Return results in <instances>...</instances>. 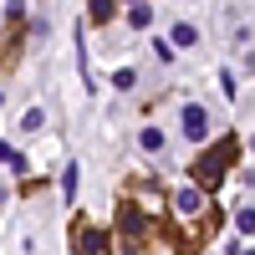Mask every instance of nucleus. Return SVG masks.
Wrapping results in <instances>:
<instances>
[{
	"label": "nucleus",
	"mask_w": 255,
	"mask_h": 255,
	"mask_svg": "<svg viewBox=\"0 0 255 255\" xmlns=\"http://www.w3.org/2000/svg\"><path fill=\"white\" fill-rule=\"evenodd\" d=\"M194 26H189V20H179V26H174V36H168V41H174V46H194Z\"/></svg>",
	"instance_id": "nucleus-9"
},
{
	"label": "nucleus",
	"mask_w": 255,
	"mask_h": 255,
	"mask_svg": "<svg viewBox=\"0 0 255 255\" xmlns=\"http://www.w3.org/2000/svg\"><path fill=\"white\" fill-rule=\"evenodd\" d=\"M118 245L123 255H153V215H143L133 199L118 209Z\"/></svg>",
	"instance_id": "nucleus-1"
},
{
	"label": "nucleus",
	"mask_w": 255,
	"mask_h": 255,
	"mask_svg": "<svg viewBox=\"0 0 255 255\" xmlns=\"http://www.w3.org/2000/svg\"><path fill=\"white\" fill-rule=\"evenodd\" d=\"M113 82H118V87H123V92H133V87H138V77H133V72H128V67H123V72H118Z\"/></svg>",
	"instance_id": "nucleus-14"
},
{
	"label": "nucleus",
	"mask_w": 255,
	"mask_h": 255,
	"mask_svg": "<svg viewBox=\"0 0 255 255\" xmlns=\"http://www.w3.org/2000/svg\"><path fill=\"white\" fill-rule=\"evenodd\" d=\"M128 15H133V26H138V31L148 26V20H153V10H148V5H133V10H128Z\"/></svg>",
	"instance_id": "nucleus-13"
},
{
	"label": "nucleus",
	"mask_w": 255,
	"mask_h": 255,
	"mask_svg": "<svg viewBox=\"0 0 255 255\" xmlns=\"http://www.w3.org/2000/svg\"><path fill=\"white\" fill-rule=\"evenodd\" d=\"M240 230H245V235H255V209H240V220H235Z\"/></svg>",
	"instance_id": "nucleus-15"
},
{
	"label": "nucleus",
	"mask_w": 255,
	"mask_h": 255,
	"mask_svg": "<svg viewBox=\"0 0 255 255\" xmlns=\"http://www.w3.org/2000/svg\"><path fill=\"white\" fill-rule=\"evenodd\" d=\"M240 255H255V250H240Z\"/></svg>",
	"instance_id": "nucleus-16"
},
{
	"label": "nucleus",
	"mask_w": 255,
	"mask_h": 255,
	"mask_svg": "<svg viewBox=\"0 0 255 255\" xmlns=\"http://www.w3.org/2000/svg\"><path fill=\"white\" fill-rule=\"evenodd\" d=\"M87 15H92V26H108L118 15V0H87Z\"/></svg>",
	"instance_id": "nucleus-7"
},
{
	"label": "nucleus",
	"mask_w": 255,
	"mask_h": 255,
	"mask_svg": "<svg viewBox=\"0 0 255 255\" xmlns=\"http://www.w3.org/2000/svg\"><path fill=\"white\" fill-rule=\"evenodd\" d=\"M133 5H138V0H133Z\"/></svg>",
	"instance_id": "nucleus-18"
},
{
	"label": "nucleus",
	"mask_w": 255,
	"mask_h": 255,
	"mask_svg": "<svg viewBox=\"0 0 255 255\" xmlns=\"http://www.w3.org/2000/svg\"><path fill=\"white\" fill-rule=\"evenodd\" d=\"M61 194H67V199H77V163H67V168H61Z\"/></svg>",
	"instance_id": "nucleus-10"
},
{
	"label": "nucleus",
	"mask_w": 255,
	"mask_h": 255,
	"mask_svg": "<svg viewBox=\"0 0 255 255\" xmlns=\"http://www.w3.org/2000/svg\"><path fill=\"white\" fill-rule=\"evenodd\" d=\"M250 148H255V138H250Z\"/></svg>",
	"instance_id": "nucleus-17"
},
{
	"label": "nucleus",
	"mask_w": 255,
	"mask_h": 255,
	"mask_svg": "<svg viewBox=\"0 0 255 255\" xmlns=\"http://www.w3.org/2000/svg\"><path fill=\"white\" fill-rule=\"evenodd\" d=\"M235 158H240V138H220L209 153H199V158H194V168H189V174H194V184H199V189H220V184H225V174L235 168Z\"/></svg>",
	"instance_id": "nucleus-2"
},
{
	"label": "nucleus",
	"mask_w": 255,
	"mask_h": 255,
	"mask_svg": "<svg viewBox=\"0 0 255 255\" xmlns=\"http://www.w3.org/2000/svg\"><path fill=\"white\" fill-rule=\"evenodd\" d=\"M72 245H77V255H108V235L102 230H92V220H72Z\"/></svg>",
	"instance_id": "nucleus-3"
},
{
	"label": "nucleus",
	"mask_w": 255,
	"mask_h": 255,
	"mask_svg": "<svg viewBox=\"0 0 255 255\" xmlns=\"http://www.w3.org/2000/svg\"><path fill=\"white\" fill-rule=\"evenodd\" d=\"M20 128H26V133H41V128H46V113H41V108H31L26 118H20Z\"/></svg>",
	"instance_id": "nucleus-12"
},
{
	"label": "nucleus",
	"mask_w": 255,
	"mask_h": 255,
	"mask_svg": "<svg viewBox=\"0 0 255 255\" xmlns=\"http://www.w3.org/2000/svg\"><path fill=\"white\" fill-rule=\"evenodd\" d=\"M138 143L148 148V153H158V148H163V133H158V128H143V133H138Z\"/></svg>",
	"instance_id": "nucleus-11"
},
{
	"label": "nucleus",
	"mask_w": 255,
	"mask_h": 255,
	"mask_svg": "<svg viewBox=\"0 0 255 255\" xmlns=\"http://www.w3.org/2000/svg\"><path fill=\"white\" fill-rule=\"evenodd\" d=\"M179 133H184V138H194V143L209 133V113L199 108V102H189V108L179 113Z\"/></svg>",
	"instance_id": "nucleus-5"
},
{
	"label": "nucleus",
	"mask_w": 255,
	"mask_h": 255,
	"mask_svg": "<svg viewBox=\"0 0 255 255\" xmlns=\"http://www.w3.org/2000/svg\"><path fill=\"white\" fill-rule=\"evenodd\" d=\"M174 209H179L184 220H199V215H204V194H199V184L179 189V194H174Z\"/></svg>",
	"instance_id": "nucleus-6"
},
{
	"label": "nucleus",
	"mask_w": 255,
	"mask_h": 255,
	"mask_svg": "<svg viewBox=\"0 0 255 255\" xmlns=\"http://www.w3.org/2000/svg\"><path fill=\"white\" fill-rule=\"evenodd\" d=\"M0 158L10 163V174H20V168H26V153H20V148H10V143H0Z\"/></svg>",
	"instance_id": "nucleus-8"
},
{
	"label": "nucleus",
	"mask_w": 255,
	"mask_h": 255,
	"mask_svg": "<svg viewBox=\"0 0 255 255\" xmlns=\"http://www.w3.org/2000/svg\"><path fill=\"white\" fill-rule=\"evenodd\" d=\"M128 199H133L143 215H153V220L168 209V204H163V189H158V184H148V179H133V184H128Z\"/></svg>",
	"instance_id": "nucleus-4"
}]
</instances>
